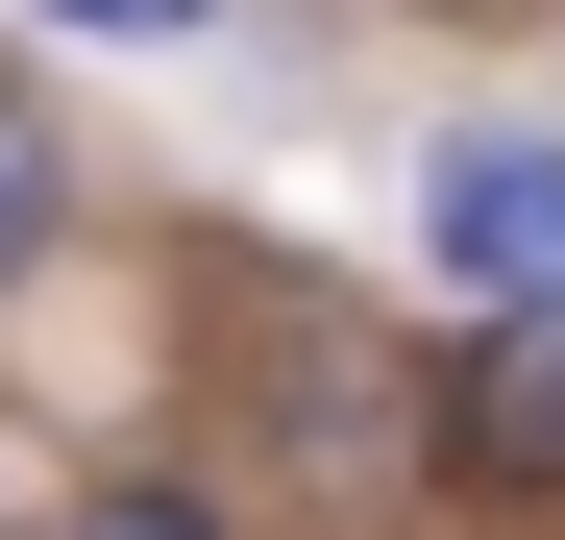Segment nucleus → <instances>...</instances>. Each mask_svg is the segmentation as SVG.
Here are the masks:
<instances>
[{
	"instance_id": "obj_1",
	"label": "nucleus",
	"mask_w": 565,
	"mask_h": 540,
	"mask_svg": "<svg viewBox=\"0 0 565 540\" xmlns=\"http://www.w3.org/2000/svg\"><path fill=\"white\" fill-rule=\"evenodd\" d=\"M418 467L467 516H565V295L541 320H467L443 369H418Z\"/></svg>"
},
{
	"instance_id": "obj_2",
	"label": "nucleus",
	"mask_w": 565,
	"mask_h": 540,
	"mask_svg": "<svg viewBox=\"0 0 565 540\" xmlns=\"http://www.w3.org/2000/svg\"><path fill=\"white\" fill-rule=\"evenodd\" d=\"M418 222H443V270H467L492 320H541V295H565V123H467Z\"/></svg>"
},
{
	"instance_id": "obj_6",
	"label": "nucleus",
	"mask_w": 565,
	"mask_h": 540,
	"mask_svg": "<svg viewBox=\"0 0 565 540\" xmlns=\"http://www.w3.org/2000/svg\"><path fill=\"white\" fill-rule=\"evenodd\" d=\"M443 25H492V0H443Z\"/></svg>"
},
{
	"instance_id": "obj_5",
	"label": "nucleus",
	"mask_w": 565,
	"mask_h": 540,
	"mask_svg": "<svg viewBox=\"0 0 565 540\" xmlns=\"http://www.w3.org/2000/svg\"><path fill=\"white\" fill-rule=\"evenodd\" d=\"M50 540H222V516H198V492H74Z\"/></svg>"
},
{
	"instance_id": "obj_3",
	"label": "nucleus",
	"mask_w": 565,
	"mask_h": 540,
	"mask_svg": "<svg viewBox=\"0 0 565 540\" xmlns=\"http://www.w3.org/2000/svg\"><path fill=\"white\" fill-rule=\"evenodd\" d=\"M50 222H74V148H50L25 99H0V270H50Z\"/></svg>"
},
{
	"instance_id": "obj_4",
	"label": "nucleus",
	"mask_w": 565,
	"mask_h": 540,
	"mask_svg": "<svg viewBox=\"0 0 565 540\" xmlns=\"http://www.w3.org/2000/svg\"><path fill=\"white\" fill-rule=\"evenodd\" d=\"M50 25H74V50H198L222 0H50Z\"/></svg>"
}]
</instances>
